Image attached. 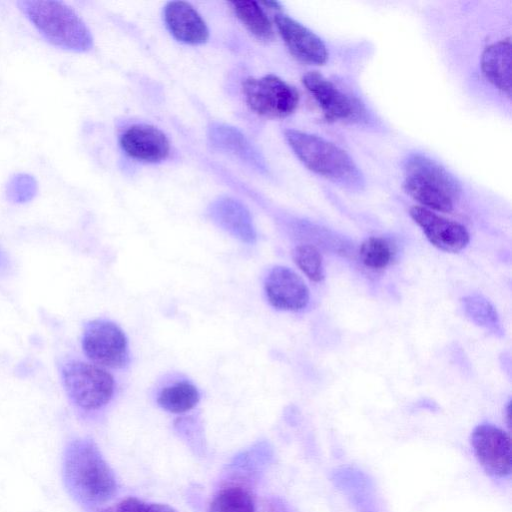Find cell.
I'll return each mask as SVG.
<instances>
[{"label": "cell", "instance_id": "cell-7", "mask_svg": "<svg viewBox=\"0 0 512 512\" xmlns=\"http://www.w3.org/2000/svg\"><path fill=\"white\" fill-rule=\"evenodd\" d=\"M82 348L95 365L103 368H123L129 362L127 337L109 320L96 319L85 325Z\"/></svg>", "mask_w": 512, "mask_h": 512}, {"label": "cell", "instance_id": "cell-12", "mask_svg": "<svg viewBox=\"0 0 512 512\" xmlns=\"http://www.w3.org/2000/svg\"><path fill=\"white\" fill-rule=\"evenodd\" d=\"M274 21L279 34L294 57L311 65L326 63L327 48L314 32L285 14H276Z\"/></svg>", "mask_w": 512, "mask_h": 512}, {"label": "cell", "instance_id": "cell-20", "mask_svg": "<svg viewBox=\"0 0 512 512\" xmlns=\"http://www.w3.org/2000/svg\"><path fill=\"white\" fill-rule=\"evenodd\" d=\"M396 244L380 236L369 237L359 248V258L364 266L372 270H382L390 266L397 256Z\"/></svg>", "mask_w": 512, "mask_h": 512}, {"label": "cell", "instance_id": "cell-14", "mask_svg": "<svg viewBox=\"0 0 512 512\" xmlns=\"http://www.w3.org/2000/svg\"><path fill=\"white\" fill-rule=\"evenodd\" d=\"M164 20L169 32L180 42L200 45L209 38V30L205 21L187 2H168L164 7Z\"/></svg>", "mask_w": 512, "mask_h": 512}, {"label": "cell", "instance_id": "cell-11", "mask_svg": "<svg viewBox=\"0 0 512 512\" xmlns=\"http://www.w3.org/2000/svg\"><path fill=\"white\" fill-rule=\"evenodd\" d=\"M264 291L269 303L278 310L300 311L310 299L303 279L285 266L273 267L264 281Z\"/></svg>", "mask_w": 512, "mask_h": 512}, {"label": "cell", "instance_id": "cell-24", "mask_svg": "<svg viewBox=\"0 0 512 512\" xmlns=\"http://www.w3.org/2000/svg\"><path fill=\"white\" fill-rule=\"evenodd\" d=\"M37 184L33 177L26 174L14 176L7 185L8 197L15 202H25L33 198Z\"/></svg>", "mask_w": 512, "mask_h": 512}, {"label": "cell", "instance_id": "cell-26", "mask_svg": "<svg viewBox=\"0 0 512 512\" xmlns=\"http://www.w3.org/2000/svg\"><path fill=\"white\" fill-rule=\"evenodd\" d=\"M264 4L268 7H270L271 9H281V5L279 2H276V1H266L264 2Z\"/></svg>", "mask_w": 512, "mask_h": 512}, {"label": "cell", "instance_id": "cell-19", "mask_svg": "<svg viewBox=\"0 0 512 512\" xmlns=\"http://www.w3.org/2000/svg\"><path fill=\"white\" fill-rule=\"evenodd\" d=\"M465 315L476 325L495 336H503V328L498 313L489 300L480 294H470L462 298Z\"/></svg>", "mask_w": 512, "mask_h": 512}, {"label": "cell", "instance_id": "cell-6", "mask_svg": "<svg viewBox=\"0 0 512 512\" xmlns=\"http://www.w3.org/2000/svg\"><path fill=\"white\" fill-rule=\"evenodd\" d=\"M243 93L247 105L258 115L284 118L291 115L299 103L298 91L275 75L244 80Z\"/></svg>", "mask_w": 512, "mask_h": 512}, {"label": "cell", "instance_id": "cell-21", "mask_svg": "<svg viewBox=\"0 0 512 512\" xmlns=\"http://www.w3.org/2000/svg\"><path fill=\"white\" fill-rule=\"evenodd\" d=\"M200 394L196 386L187 381L164 387L157 398L161 408L171 413H183L194 408Z\"/></svg>", "mask_w": 512, "mask_h": 512}, {"label": "cell", "instance_id": "cell-2", "mask_svg": "<svg viewBox=\"0 0 512 512\" xmlns=\"http://www.w3.org/2000/svg\"><path fill=\"white\" fill-rule=\"evenodd\" d=\"M19 9L51 44L73 52L93 47V37L81 17L61 1H18Z\"/></svg>", "mask_w": 512, "mask_h": 512}, {"label": "cell", "instance_id": "cell-25", "mask_svg": "<svg viewBox=\"0 0 512 512\" xmlns=\"http://www.w3.org/2000/svg\"><path fill=\"white\" fill-rule=\"evenodd\" d=\"M108 512H176L172 507L159 504L148 503L136 497H128L123 499L115 506L111 507Z\"/></svg>", "mask_w": 512, "mask_h": 512}, {"label": "cell", "instance_id": "cell-9", "mask_svg": "<svg viewBox=\"0 0 512 512\" xmlns=\"http://www.w3.org/2000/svg\"><path fill=\"white\" fill-rule=\"evenodd\" d=\"M302 82L328 120L355 121L363 116L361 103L342 92L321 73L307 72Z\"/></svg>", "mask_w": 512, "mask_h": 512}, {"label": "cell", "instance_id": "cell-5", "mask_svg": "<svg viewBox=\"0 0 512 512\" xmlns=\"http://www.w3.org/2000/svg\"><path fill=\"white\" fill-rule=\"evenodd\" d=\"M61 373L68 397L77 407L83 410L100 409L113 396L114 378L103 367L72 360L65 363Z\"/></svg>", "mask_w": 512, "mask_h": 512}, {"label": "cell", "instance_id": "cell-18", "mask_svg": "<svg viewBox=\"0 0 512 512\" xmlns=\"http://www.w3.org/2000/svg\"><path fill=\"white\" fill-rule=\"evenodd\" d=\"M230 4L237 18L252 35L262 41L273 38V25L256 1H232Z\"/></svg>", "mask_w": 512, "mask_h": 512}, {"label": "cell", "instance_id": "cell-13", "mask_svg": "<svg viewBox=\"0 0 512 512\" xmlns=\"http://www.w3.org/2000/svg\"><path fill=\"white\" fill-rule=\"evenodd\" d=\"M119 143L126 155L142 162H160L170 152L167 136L157 127L147 124L128 127L121 134Z\"/></svg>", "mask_w": 512, "mask_h": 512}, {"label": "cell", "instance_id": "cell-3", "mask_svg": "<svg viewBox=\"0 0 512 512\" xmlns=\"http://www.w3.org/2000/svg\"><path fill=\"white\" fill-rule=\"evenodd\" d=\"M404 191L431 211L451 212L461 194L460 183L444 167L422 154L404 164Z\"/></svg>", "mask_w": 512, "mask_h": 512}, {"label": "cell", "instance_id": "cell-8", "mask_svg": "<svg viewBox=\"0 0 512 512\" xmlns=\"http://www.w3.org/2000/svg\"><path fill=\"white\" fill-rule=\"evenodd\" d=\"M471 445L475 457L487 474L499 479L511 475V441L503 429L482 423L472 431Z\"/></svg>", "mask_w": 512, "mask_h": 512}, {"label": "cell", "instance_id": "cell-17", "mask_svg": "<svg viewBox=\"0 0 512 512\" xmlns=\"http://www.w3.org/2000/svg\"><path fill=\"white\" fill-rule=\"evenodd\" d=\"M485 78L508 97L511 95V41L500 40L487 46L481 57Z\"/></svg>", "mask_w": 512, "mask_h": 512}, {"label": "cell", "instance_id": "cell-15", "mask_svg": "<svg viewBox=\"0 0 512 512\" xmlns=\"http://www.w3.org/2000/svg\"><path fill=\"white\" fill-rule=\"evenodd\" d=\"M209 216L221 229L238 240L252 244L257 234L248 209L239 201L221 197L209 207Z\"/></svg>", "mask_w": 512, "mask_h": 512}, {"label": "cell", "instance_id": "cell-1", "mask_svg": "<svg viewBox=\"0 0 512 512\" xmlns=\"http://www.w3.org/2000/svg\"><path fill=\"white\" fill-rule=\"evenodd\" d=\"M62 473L67 491L79 503L102 504L116 493L115 475L90 439L78 438L67 444Z\"/></svg>", "mask_w": 512, "mask_h": 512}, {"label": "cell", "instance_id": "cell-4", "mask_svg": "<svg viewBox=\"0 0 512 512\" xmlns=\"http://www.w3.org/2000/svg\"><path fill=\"white\" fill-rule=\"evenodd\" d=\"M284 134L295 155L309 170L348 187L361 185L360 170L349 154L339 146L296 129H287Z\"/></svg>", "mask_w": 512, "mask_h": 512}, {"label": "cell", "instance_id": "cell-10", "mask_svg": "<svg viewBox=\"0 0 512 512\" xmlns=\"http://www.w3.org/2000/svg\"><path fill=\"white\" fill-rule=\"evenodd\" d=\"M409 213L428 241L436 248L449 253H458L468 245L470 235L462 224L444 218L422 206L411 207Z\"/></svg>", "mask_w": 512, "mask_h": 512}, {"label": "cell", "instance_id": "cell-23", "mask_svg": "<svg viewBox=\"0 0 512 512\" xmlns=\"http://www.w3.org/2000/svg\"><path fill=\"white\" fill-rule=\"evenodd\" d=\"M298 268L313 282L325 278L323 258L320 251L312 244H300L292 252Z\"/></svg>", "mask_w": 512, "mask_h": 512}, {"label": "cell", "instance_id": "cell-16", "mask_svg": "<svg viewBox=\"0 0 512 512\" xmlns=\"http://www.w3.org/2000/svg\"><path fill=\"white\" fill-rule=\"evenodd\" d=\"M211 144L250 165L259 172L266 169L264 158L239 130L224 124H213L209 129Z\"/></svg>", "mask_w": 512, "mask_h": 512}, {"label": "cell", "instance_id": "cell-22", "mask_svg": "<svg viewBox=\"0 0 512 512\" xmlns=\"http://www.w3.org/2000/svg\"><path fill=\"white\" fill-rule=\"evenodd\" d=\"M208 512H255L254 500L241 487H227L214 497Z\"/></svg>", "mask_w": 512, "mask_h": 512}]
</instances>
